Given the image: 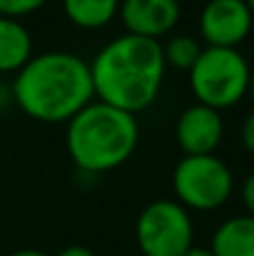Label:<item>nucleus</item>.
Listing matches in <instances>:
<instances>
[{
    "label": "nucleus",
    "mask_w": 254,
    "mask_h": 256,
    "mask_svg": "<svg viewBox=\"0 0 254 256\" xmlns=\"http://www.w3.org/2000/svg\"><path fill=\"white\" fill-rule=\"evenodd\" d=\"M166 63L160 40L124 34L112 38L90 63L97 102L138 115L153 106L162 90Z\"/></svg>",
    "instance_id": "nucleus-1"
},
{
    "label": "nucleus",
    "mask_w": 254,
    "mask_h": 256,
    "mask_svg": "<svg viewBox=\"0 0 254 256\" xmlns=\"http://www.w3.org/2000/svg\"><path fill=\"white\" fill-rule=\"evenodd\" d=\"M12 99L32 120L68 124L76 112L94 102L90 63L61 50L32 56L16 72Z\"/></svg>",
    "instance_id": "nucleus-2"
},
{
    "label": "nucleus",
    "mask_w": 254,
    "mask_h": 256,
    "mask_svg": "<svg viewBox=\"0 0 254 256\" xmlns=\"http://www.w3.org/2000/svg\"><path fill=\"white\" fill-rule=\"evenodd\" d=\"M140 140L135 115L102 102H90L66 128V148L74 166L90 176L112 171L128 162Z\"/></svg>",
    "instance_id": "nucleus-3"
},
{
    "label": "nucleus",
    "mask_w": 254,
    "mask_h": 256,
    "mask_svg": "<svg viewBox=\"0 0 254 256\" xmlns=\"http://www.w3.org/2000/svg\"><path fill=\"white\" fill-rule=\"evenodd\" d=\"M250 74V63L238 50L205 45L189 70V86L198 104L220 112L236 106L248 94Z\"/></svg>",
    "instance_id": "nucleus-4"
},
{
    "label": "nucleus",
    "mask_w": 254,
    "mask_h": 256,
    "mask_svg": "<svg viewBox=\"0 0 254 256\" xmlns=\"http://www.w3.org/2000/svg\"><path fill=\"white\" fill-rule=\"evenodd\" d=\"M171 186L176 202H180L187 212H214L230 200L234 191V176L216 155H184L174 168Z\"/></svg>",
    "instance_id": "nucleus-5"
},
{
    "label": "nucleus",
    "mask_w": 254,
    "mask_h": 256,
    "mask_svg": "<svg viewBox=\"0 0 254 256\" xmlns=\"http://www.w3.org/2000/svg\"><path fill=\"white\" fill-rule=\"evenodd\" d=\"M135 240L144 256H184L194 248V222L176 200H153L140 212Z\"/></svg>",
    "instance_id": "nucleus-6"
},
{
    "label": "nucleus",
    "mask_w": 254,
    "mask_h": 256,
    "mask_svg": "<svg viewBox=\"0 0 254 256\" xmlns=\"http://www.w3.org/2000/svg\"><path fill=\"white\" fill-rule=\"evenodd\" d=\"M254 16L246 0H210L202 7L198 27L207 48L236 50L250 36Z\"/></svg>",
    "instance_id": "nucleus-7"
},
{
    "label": "nucleus",
    "mask_w": 254,
    "mask_h": 256,
    "mask_svg": "<svg viewBox=\"0 0 254 256\" xmlns=\"http://www.w3.org/2000/svg\"><path fill=\"white\" fill-rule=\"evenodd\" d=\"M223 117L218 110L194 104L176 122V142L184 155H214L223 142Z\"/></svg>",
    "instance_id": "nucleus-8"
},
{
    "label": "nucleus",
    "mask_w": 254,
    "mask_h": 256,
    "mask_svg": "<svg viewBox=\"0 0 254 256\" xmlns=\"http://www.w3.org/2000/svg\"><path fill=\"white\" fill-rule=\"evenodd\" d=\"M120 18L126 34L160 40L180 20L178 0H122Z\"/></svg>",
    "instance_id": "nucleus-9"
},
{
    "label": "nucleus",
    "mask_w": 254,
    "mask_h": 256,
    "mask_svg": "<svg viewBox=\"0 0 254 256\" xmlns=\"http://www.w3.org/2000/svg\"><path fill=\"white\" fill-rule=\"evenodd\" d=\"M214 256H254V216H232L218 225L210 245Z\"/></svg>",
    "instance_id": "nucleus-10"
},
{
    "label": "nucleus",
    "mask_w": 254,
    "mask_h": 256,
    "mask_svg": "<svg viewBox=\"0 0 254 256\" xmlns=\"http://www.w3.org/2000/svg\"><path fill=\"white\" fill-rule=\"evenodd\" d=\"M32 58V36L18 18L0 16V74L18 72Z\"/></svg>",
    "instance_id": "nucleus-11"
},
{
    "label": "nucleus",
    "mask_w": 254,
    "mask_h": 256,
    "mask_svg": "<svg viewBox=\"0 0 254 256\" xmlns=\"http://www.w3.org/2000/svg\"><path fill=\"white\" fill-rule=\"evenodd\" d=\"M122 0H63V14L81 30L106 27L120 12Z\"/></svg>",
    "instance_id": "nucleus-12"
},
{
    "label": "nucleus",
    "mask_w": 254,
    "mask_h": 256,
    "mask_svg": "<svg viewBox=\"0 0 254 256\" xmlns=\"http://www.w3.org/2000/svg\"><path fill=\"white\" fill-rule=\"evenodd\" d=\"M202 48L194 36L189 34H176L171 36L169 40L162 48V54H164V63L166 68H174V70H192L194 63L198 61Z\"/></svg>",
    "instance_id": "nucleus-13"
},
{
    "label": "nucleus",
    "mask_w": 254,
    "mask_h": 256,
    "mask_svg": "<svg viewBox=\"0 0 254 256\" xmlns=\"http://www.w3.org/2000/svg\"><path fill=\"white\" fill-rule=\"evenodd\" d=\"M48 0H0V16L18 18L30 16V14L38 12Z\"/></svg>",
    "instance_id": "nucleus-14"
},
{
    "label": "nucleus",
    "mask_w": 254,
    "mask_h": 256,
    "mask_svg": "<svg viewBox=\"0 0 254 256\" xmlns=\"http://www.w3.org/2000/svg\"><path fill=\"white\" fill-rule=\"evenodd\" d=\"M241 200H243V207L248 209V216H254V173L246 178L241 186Z\"/></svg>",
    "instance_id": "nucleus-15"
},
{
    "label": "nucleus",
    "mask_w": 254,
    "mask_h": 256,
    "mask_svg": "<svg viewBox=\"0 0 254 256\" xmlns=\"http://www.w3.org/2000/svg\"><path fill=\"white\" fill-rule=\"evenodd\" d=\"M241 142L246 146L248 153L254 155V112L243 120V126H241Z\"/></svg>",
    "instance_id": "nucleus-16"
},
{
    "label": "nucleus",
    "mask_w": 254,
    "mask_h": 256,
    "mask_svg": "<svg viewBox=\"0 0 254 256\" xmlns=\"http://www.w3.org/2000/svg\"><path fill=\"white\" fill-rule=\"evenodd\" d=\"M56 256H94V252L86 245H70V248H63Z\"/></svg>",
    "instance_id": "nucleus-17"
},
{
    "label": "nucleus",
    "mask_w": 254,
    "mask_h": 256,
    "mask_svg": "<svg viewBox=\"0 0 254 256\" xmlns=\"http://www.w3.org/2000/svg\"><path fill=\"white\" fill-rule=\"evenodd\" d=\"M9 104H14V99H12V86L7 88V84H2V81H0V110H4Z\"/></svg>",
    "instance_id": "nucleus-18"
},
{
    "label": "nucleus",
    "mask_w": 254,
    "mask_h": 256,
    "mask_svg": "<svg viewBox=\"0 0 254 256\" xmlns=\"http://www.w3.org/2000/svg\"><path fill=\"white\" fill-rule=\"evenodd\" d=\"M184 256H214L210 248H192Z\"/></svg>",
    "instance_id": "nucleus-19"
},
{
    "label": "nucleus",
    "mask_w": 254,
    "mask_h": 256,
    "mask_svg": "<svg viewBox=\"0 0 254 256\" xmlns=\"http://www.w3.org/2000/svg\"><path fill=\"white\" fill-rule=\"evenodd\" d=\"M9 256H50V254L38 252V250H18V252H12Z\"/></svg>",
    "instance_id": "nucleus-20"
},
{
    "label": "nucleus",
    "mask_w": 254,
    "mask_h": 256,
    "mask_svg": "<svg viewBox=\"0 0 254 256\" xmlns=\"http://www.w3.org/2000/svg\"><path fill=\"white\" fill-rule=\"evenodd\" d=\"M248 92L252 94V99H254V68H252V74H250V90Z\"/></svg>",
    "instance_id": "nucleus-21"
},
{
    "label": "nucleus",
    "mask_w": 254,
    "mask_h": 256,
    "mask_svg": "<svg viewBox=\"0 0 254 256\" xmlns=\"http://www.w3.org/2000/svg\"><path fill=\"white\" fill-rule=\"evenodd\" d=\"M246 4L250 7V12H252V16H254V0H246Z\"/></svg>",
    "instance_id": "nucleus-22"
},
{
    "label": "nucleus",
    "mask_w": 254,
    "mask_h": 256,
    "mask_svg": "<svg viewBox=\"0 0 254 256\" xmlns=\"http://www.w3.org/2000/svg\"><path fill=\"white\" fill-rule=\"evenodd\" d=\"M178 2H180V0H178Z\"/></svg>",
    "instance_id": "nucleus-23"
}]
</instances>
